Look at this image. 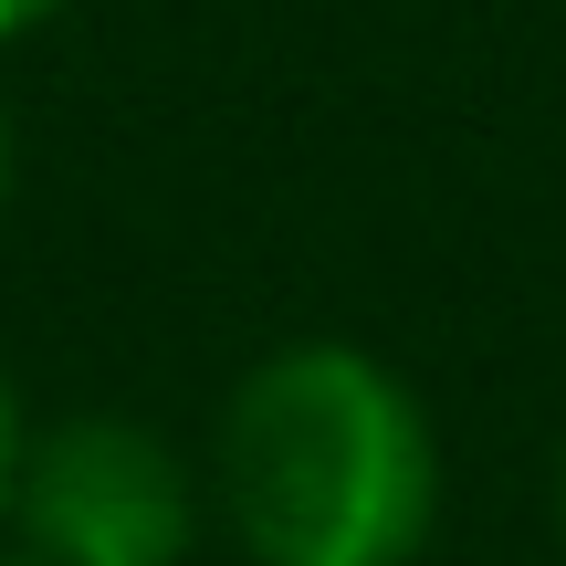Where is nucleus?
I'll return each instance as SVG.
<instances>
[{
    "label": "nucleus",
    "mask_w": 566,
    "mask_h": 566,
    "mask_svg": "<svg viewBox=\"0 0 566 566\" xmlns=\"http://www.w3.org/2000/svg\"><path fill=\"white\" fill-rule=\"evenodd\" d=\"M556 504H566V483H556Z\"/></svg>",
    "instance_id": "obj_6"
},
{
    "label": "nucleus",
    "mask_w": 566,
    "mask_h": 566,
    "mask_svg": "<svg viewBox=\"0 0 566 566\" xmlns=\"http://www.w3.org/2000/svg\"><path fill=\"white\" fill-rule=\"evenodd\" d=\"M0 200H11V116H0Z\"/></svg>",
    "instance_id": "obj_5"
},
{
    "label": "nucleus",
    "mask_w": 566,
    "mask_h": 566,
    "mask_svg": "<svg viewBox=\"0 0 566 566\" xmlns=\"http://www.w3.org/2000/svg\"><path fill=\"white\" fill-rule=\"evenodd\" d=\"M430 504V420L367 346H283L231 388L221 514L263 566H409Z\"/></svg>",
    "instance_id": "obj_1"
},
{
    "label": "nucleus",
    "mask_w": 566,
    "mask_h": 566,
    "mask_svg": "<svg viewBox=\"0 0 566 566\" xmlns=\"http://www.w3.org/2000/svg\"><path fill=\"white\" fill-rule=\"evenodd\" d=\"M21 399H11V367H0V525H11V472H21Z\"/></svg>",
    "instance_id": "obj_3"
},
{
    "label": "nucleus",
    "mask_w": 566,
    "mask_h": 566,
    "mask_svg": "<svg viewBox=\"0 0 566 566\" xmlns=\"http://www.w3.org/2000/svg\"><path fill=\"white\" fill-rule=\"evenodd\" d=\"M11 525L32 566H179L200 535V493L158 430L95 409V420H53L21 441Z\"/></svg>",
    "instance_id": "obj_2"
},
{
    "label": "nucleus",
    "mask_w": 566,
    "mask_h": 566,
    "mask_svg": "<svg viewBox=\"0 0 566 566\" xmlns=\"http://www.w3.org/2000/svg\"><path fill=\"white\" fill-rule=\"evenodd\" d=\"M53 11H63V0H0V42L32 32V21H53Z\"/></svg>",
    "instance_id": "obj_4"
}]
</instances>
